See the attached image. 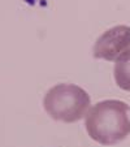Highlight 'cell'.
I'll return each instance as SVG.
<instances>
[{
    "label": "cell",
    "mask_w": 130,
    "mask_h": 147,
    "mask_svg": "<svg viewBox=\"0 0 130 147\" xmlns=\"http://www.w3.org/2000/svg\"><path fill=\"white\" fill-rule=\"evenodd\" d=\"M87 134L103 146H113L130 134V106L122 100L107 99L96 103L86 115Z\"/></svg>",
    "instance_id": "1"
},
{
    "label": "cell",
    "mask_w": 130,
    "mask_h": 147,
    "mask_svg": "<svg viewBox=\"0 0 130 147\" xmlns=\"http://www.w3.org/2000/svg\"><path fill=\"white\" fill-rule=\"evenodd\" d=\"M89 92L73 83H59L51 87L44 95L43 107L56 121H79L90 107Z\"/></svg>",
    "instance_id": "2"
},
{
    "label": "cell",
    "mask_w": 130,
    "mask_h": 147,
    "mask_svg": "<svg viewBox=\"0 0 130 147\" xmlns=\"http://www.w3.org/2000/svg\"><path fill=\"white\" fill-rule=\"evenodd\" d=\"M130 48V26L117 25L108 29L96 39L92 48L95 59L116 61L121 53Z\"/></svg>",
    "instance_id": "3"
},
{
    "label": "cell",
    "mask_w": 130,
    "mask_h": 147,
    "mask_svg": "<svg viewBox=\"0 0 130 147\" xmlns=\"http://www.w3.org/2000/svg\"><path fill=\"white\" fill-rule=\"evenodd\" d=\"M113 77L120 89L130 91V48L121 53L115 61Z\"/></svg>",
    "instance_id": "4"
}]
</instances>
